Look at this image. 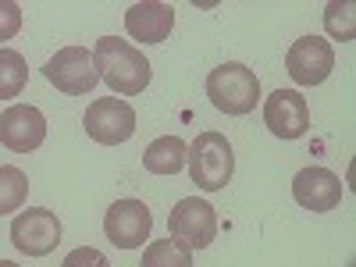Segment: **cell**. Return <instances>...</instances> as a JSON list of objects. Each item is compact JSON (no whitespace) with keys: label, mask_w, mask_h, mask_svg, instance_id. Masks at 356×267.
<instances>
[{"label":"cell","mask_w":356,"mask_h":267,"mask_svg":"<svg viewBox=\"0 0 356 267\" xmlns=\"http://www.w3.org/2000/svg\"><path fill=\"white\" fill-rule=\"evenodd\" d=\"M93 68L97 75L111 86V93L118 97H139L150 86V61L143 57V50H136L132 43L118 40V36H104L93 47Z\"/></svg>","instance_id":"6da1fadb"},{"label":"cell","mask_w":356,"mask_h":267,"mask_svg":"<svg viewBox=\"0 0 356 267\" xmlns=\"http://www.w3.org/2000/svg\"><path fill=\"white\" fill-rule=\"evenodd\" d=\"M207 97L211 104L232 118H243L257 107L260 100V79L253 68L239 65V61H228V65H218L211 75H207Z\"/></svg>","instance_id":"7a4b0ae2"},{"label":"cell","mask_w":356,"mask_h":267,"mask_svg":"<svg viewBox=\"0 0 356 267\" xmlns=\"http://www.w3.org/2000/svg\"><path fill=\"white\" fill-rule=\"evenodd\" d=\"M189 175L193 182L203 193H218L232 182V171H235V154H232V143L221 132H200L189 146Z\"/></svg>","instance_id":"3957f363"},{"label":"cell","mask_w":356,"mask_h":267,"mask_svg":"<svg viewBox=\"0 0 356 267\" xmlns=\"http://www.w3.org/2000/svg\"><path fill=\"white\" fill-rule=\"evenodd\" d=\"M43 75L57 93H65V97H86V93H93V86L100 82V75L93 68V54H89L86 47L57 50L47 61Z\"/></svg>","instance_id":"277c9868"},{"label":"cell","mask_w":356,"mask_h":267,"mask_svg":"<svg viewBox=\"0 0 356 267\" xmlns=\"http://www.w3.org/2000/svg\"><path fill=\"white\" fill-rule=\"evenodd\" d=\"M82 125H86L89 139H97L104 146H118L136 136V111L122 97H100L86 107Z\"/></svg>","instance_id":"5b68a950"},{"label":"cell","mask_w":356,"mask_h":267,"mask_svg":"<svg viewBox=\"0 0 356 267\" xmlns=\"http://www.w3.org/2000/svg\"><path fill=\"white\" fill-rule=\"evenodd\" d=\"M168 232H171V239L186 243L189 250H207L218 235V214L207 200L186 196L175 203V211L168 218Z\"/></svg>","instance_id":"8992f818"},{"label":"cell","mask_w":356,"mask_h":267,"mask_svg":"<svg viewBox=\"0 0 356 267\" xmlns=\"http://www.w3.org/2000/svg\"><path fill=\"white\" fill-rule=\"evenodd\" d=\"M11 243L25 257H47L61 243V221L47 207H29L11 221Z\"/></svg>","instance_id":"52a82bcc"},{"label":"cell","mask_w":356,"mask_h":267,"mask_svg":"<svg viewBox=\"0 0 356 267\" xmlns=\"http://www.w3.org/2000/svg\"><path fill=\"white\" fill-rule=\"evenodd\" d=\"M154 214L143 200H114L104 214V232L118 250H139L150 239Z\"/></svg>","instance_id":"ba28073f"},{"label":"cell","mask_w":356,"mask_h":267,"mask_svg":"<svg viewBox=\"0 0 356 267\" xmlns=\"http://www.w3.org/2000/svg\"><path fill=\"white\" fill-rule=\"evenodd\" d=\"M335 68V50L321 36H300L285 54V72L296 86H321Z\"/></svg>","instance_id":"9c48e42d"},{"label":"cell","mask_w":356,"mask_h":267,"mask_svg":"<svg viewBox=\"0 0 356 267\" xmlns=\"http://www.w3.org/2000/svg\"><path fill=\"white\" fill-rule=\"evenodd\" d=\"M47 139V118L33 104H11L0 114V146L11 154H33Z\"/></svg>","instance_id":"30bf717a"},{"label":"cell","mask_w":356,"mask_h":267,"mask_svg":"<svg viewBox=\"0 0 356 267\" xmlns=\"http://www.w3.org/2000/svg\"><path fill=\"white\" fill-rule=\"evenodd\" d=\"M264 125L278 139H300L310 132V107L307 97L296 89H275L264 100Z\"/></svg>","instance_id":"8fae6325"},{"label":"cell","mask_w":356,"mask_h":267,"mask_svg":"<svg viewBox=\"0 0 356 267\" xmlns=\"http://www.w3.org/2000/svg\"><path fill=\"white\" fill-rule=\"evenodd\" d=\"M292 196L296 203L303 207V211H314V214H324V211H335V207L342 203V178L328 168H303L296 171L292 178Z\"/></svg>","instance_id":"7c38bea8"},{"label":"cell","mask_w":356,"mask_h":267,"mask_svg":"<svg viewBox=\"0 0 356 267\" xmlns=\"http://www.w3.org/2000/svg\"><path fill=\"white\" fill-rule=\"evenodd\" d=\"M175 25V8L164 0H143L125 11V29L139 43H164Z\"/></svg>","instance_id":"4fadbf2b"},{"label":"cell","mask_w":356,"mask_h":267,"mask_svg":"<svg viewBox=\"0 0 356 267\" xmlns=\"http://www.w3.org/2000/svg\"><path fill=\"white\" fill-rule=\"evenodd\" d=\"M189 161V146L178 139V136H161L146 146L143 154V168L150 175H178Z\"/></svg>","instance_id":"5bb4252c"},{"label":"cell","mask_w":356,"mask_h":267,"mask_svg":"<svg viewBox=\"0 0 356 267\" xmlns=\"http://www.w3.org/2000/svg\"><path fill=\"white\" fill-rule=\"evenodd\" d=\"M139 267H193V250L168 235V239H157L146 246Z\"/></svg>","instance_id":"9a60e30c"},{"label":"cell","mask_w":356,"mask_h":267,"mask_svg":"<svg viewBox=\"0 0 356 267\" xmlns=\"http://www.w3.org/2000/svg\"><path fill=\"white\" fill-rule=\"evenodd\" d=\"M29 82V65L18 50L0 47V100H11L22 97V89Z\"/></svg>","instance_id":"2e32d148"},{"label":"cell","mask_w":356,"mask_h":267,"mask_svg":"<svg viewBox=\"0 0 356 267\" xmlns=\"http://www.w3.org/2000/svg\"><path fill=\"white\" fill-rule=\"evenodd\" d=\"M29 196V178L22 168H0V218L22 211V203Z\"/></svg>","instance_id":"e0dca14e"},{"label":"cell","mask_w":356,"mask_h":267,"mask_svg":"<svg viewBox=\"0 0 356 267\" xmlns=\"http://www.w3.org/2000/svg\"><path fill=\"white\" fill-rule=\"evenodd\" d=\"M324 29H328L332 40L349 43L356 36V4L353 0H332V4L324 8Z\"/></svg>","instance_id":"ac0fdd59"},{"label":"cell","mask_w":356,"mask_h":267,"mask_svg":"<svg viewBox=\"0 0 356 267\" xmlns=\"http://www.w3.org/2000/svg\"><path fill=\"white\" fill-rule=\"evenodd\" d=\"M18 29H22V8L15 0H0V43L15 40Z\"/></svg>","instance_id":"d6986e66"},{"label":"cell","mask_w":356,"mask_h":267,"mask_svg":"<svg viewBox=\"0 0 356 267\" xmlns=\"http://www.w3.org/2000/svg\"><path fill=\"white\" fill-rule=\"evenodd\" d=\"M61 267H111V260L100 250H93V246H79V250H72L65 257Z\"/></svg>","instance_id":"ffe728a7"},{"label":"cell","mask_w":356,"mask_h":267,"mask_svg":"<svg viewBox=\"0 0 356 267\" xmlns=\"http://www.w3.org/2000/svg\"><path fill=\"white\" fill-rule=\"evenodd\" d=\"M0 267H18L15 260H0Z\"/></svg>","instance_id":"44dd1931"}]
</instances>
